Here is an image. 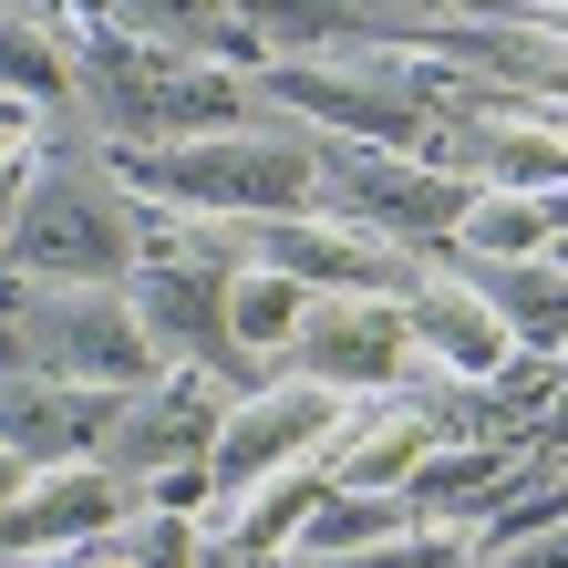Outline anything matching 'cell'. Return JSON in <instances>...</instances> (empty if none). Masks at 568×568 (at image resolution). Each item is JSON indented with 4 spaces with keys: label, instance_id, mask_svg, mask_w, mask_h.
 <instances>
[{
    "label": "cell",
    "instance_id": "1",
    "mask_svg": "<svg viewBox=\"0 0 568 568\" xmlns=\"http://www.w3.org/2000/svg\"><path fill=\"white\" fill-rule=\"evenodd\" d=\"M0 270H21V280H135V186L104 165V135L83 114L42 124Z\"/></svg>",
    "mask_w": 568,
    "mask_h": 568
},
{
    "label": "cell",
    "instance_id": "2",
    "mask_svg": "<svg viewBox=\"0 0 568 568\" xmlns=\"http://www.w3.org/2000/svg\"><path fill=\"white\" fill-rule=\"evenodd\" d=\"M104 165L135 196L165 207H207V217H300L321 207V135L258 104L227 135H186V145H104Z\"/></svg>",
    "mask_w": 568,
    "mask_h": 568
},
{
    "label": "cell",
    "instance_id": "3",
    "mask_svg": "<svg viewBox=\"0 0 568 568\" xmlns=\"http://www.w3.org/2000/svg\"><path fill=\"white\" fill-rule=\"evenodd\" d=\"M248 93L311 135H362V145H404L424 155L434 104L404 73V42H342V52H270L248 73Z\"/></svg>",
    "mask_w": 568,
    "mask_h": 568
},
{
    "label": "cell",
    "instance_id": "4",
    "mask_svg": "<svg viewBox=\"0 0 568 568\" xmlns=\"http://www.w3.org/2000/svg\"><path fill=\"white\" fill-rule=\"evenodd\" d=\"M11 342H21L31 373L104 383V393H135V383L165 373L135 300H124V280H21L11 270Z\"/></svg>",
    "mask_w": 568,
    "mask_h": 568
},
{
    "label": "cell",
    "instance_id": "5",
    "mask_svg": "<svg viewBox=\"0 0 568 568\" xmlns=\"http://www.w3.org/2000/svg\"><path fill=\"white\" fill-rule=\"evenodd\" d=\"M465 176H445V165H424L404 145H362V135H321V207L373 227V239H404V248H434L455 239L465 217Z\"/></svg>",
    "mask_w": 568,
    "mask_h": 568
},
{
    "label": "cell",
    "instance_id": "6",
    "mask_svg": "<svg viewBox=\"0 0 568 568\" xmlns=\"http://www.w3.org/2000/svg\"><path fill=\"white\" fill-rule=\"evenodd\" d=\"M362 393H331V383H300V373H270L258 393H227V424H217V445H207V476L217 496H248V486H270L290 476V465H311L342 445V424H352ZM207 496V507H217Z\"/></svg>",
    "mask_w": 568,
    "mask_h": 568
},
{
    "label": "cell",
    "instance_id": "7",
    "mask_svg": "<svg viewBox=\"0 0 568 568\" xmlns=\"http://www.w3.org/2000/svg\"><path fill=\"white\" fill-rule=\"evenodd\" d=\"M414 362L424 352H414V321H404V300H393V290H321L311 321L290 331L280 373L331 383V393H404Z\"/></svg>",
    "mask_w": 568,
    "mask_h": 568
},
{
    "label": "cell",
    "instance_id": "8",
    "mask_svg": "<svg viewBox=\"0 0 568 568\" xmlns=\"http://www.w3.org/2000/svg\"><path fill=\"white\" fill-rule=\"evenodd\" d=\"M227 280L239 270H207V258H135L124 300H135L155 362H196V373H217L227 393H258L270 362H248L239 331H227Z\"/></svg>",
    "mask_w": 568,
    "mask_h": 568
},
{
    "label": "cell",
    "instance_id": "9",
    "mask_svg": "<svg viewBox=\"0 0 568 568\" xmlns=\"http://www.w3.org/2000/svg\"><path fill=\"white\" fill-rule=\"evenodd\" d=\"M217 424H227V383L196 373V362H165L155 383H135L114 404L104 465H114V476H135V496H145V476H165V465H207Z\"/></svg>",
    "mask_w": 568,
    "mask_h": 568
},
{
    "label": "cell",
    "instance_id": "10",
    "mask_svg": "<svg viewBox=\"0 0 568 568\" xmlns=\"http://www.w3.org/2000/svg\"><path fill=\"white\" fill-rule=\"evenodd\" d=\"M135 517H145V496H135V476H114L104 455L31 465V486L0 507V558H52V548L114 538V527H135Z\"/></svg>",
    "mask_w": 568,
    "mask_h": 568
},
{
    "label": "cell",
    "instance_id": "11",
    "mask_svg": "<svg viewBox=\"0 0 568 568\" xmlns=\"http://www.w3.org/2000/svg\"><path fill=\"white\" fill-rule=\"evenodd\" d=\"M393 300H404V321H414V352L434 362V373H465V383H486L496 362L517 352V331L486 311V290L465 280L445 248H424V258H414V280L393 290Z\"/></svg>",
    "mask_w": 568,
    "mask_h": 568
},
{
    "label": "cell",
    "instance_id": "12",
    "mask_svg": "<svg viewBox=\"0 0 568 568\" xmlns=\"http://www.w3.org/2000/svg\"><path fill=\"white\" fill-rule=\"evenodd\" d=\"M124 393L104 383H62V373H31V362H0V445L31 455V465H73V455H104Z\"/></svg>",
    "mask_w": 568,
    "mask_h": 568
},
{
    "label": "cell",
    "instance_id": "13",
    "mask_svg": "<svg viewBox=\"0 0 568 568\" xmlns=\"http://www.w3.org/2000/svg\"><path fill=\"white\" fill-rule=\"evenodd\" d=\"M527 455H538L527 434H445V445L404 476V517L414 527H465V538H476V517L507 496V476Z\"/></svg>",
    "mask_w": 568,
    "mask_h": 568
},
{
    "label": "cell",
    "instance_id": "14",
    "mask_svg": "<svg viewBox=\"0 0 568 568\" xmlns=\"http://www.w3.org/2000/svg\"><path fill=\"white\" fill-rule=\"evenodd\" d=\"M124 42H145V52H176V62H227V73H258L270 62V42L227 11V0H93Z\"/></svg>",
    "mask_w": 568,
    "mask_h": 568
},
{
    "label": "cell",
    "instance_id": "15",
    "mask_svg": "<svg viewBox=\"0 0 568 568\" xmlns=\"http://www.w3.org/2000/svg\"><path fill=\"white\" fill-rule=\"evenodd\" d=\"M434 248H445V239H434ZM455 270L486 290V311L517 331V352H568V270H558L548 248L538 258H455Z\"/></svg>",
    "mask_w": 568,
    "mask_h": 568
},
{
    "label": "cell",
    "instance_id": "16",
    "mask_svg": "<svg viewBox=\"0 0 568 568\" xmlns=\"http://www.w3.org/2000/svg\"><path fill=\"white\" fill-rule=\"evenodd\" d=\"M0 93L31 114H73V31L52 11H0Z\"/></svg>",
    "mask_w": 568,
    "mask_h": 568
},
{
    "label": "cell",
    "instance_id": "17",
    "mask_svg": "<svg viewBox=\"0 0 568 568\" xmlns=\"http://www.w3.org/2000/svg\"><path fill=\"white\" fill-rule=\"evenodd\" d=\"M311 300H321L311 280H290V270H270V258H248V270L227 280V331H239V352L280 373V352H290V331L311 321Z\"/></svg>",
    "mask_w": 568,
    "mask_h": 568
},
{
    "label": "cell",
    "instance_id": "18",
    "mask_svg": "<svg viewBox=\"0 0 568 568\" xmlns=\"http://www.w3.org/2000/svg\"><path fill=\"white\" fill-rule=\"evenodd\" d=\"M404 496H383V486H342L331 476L321 486V507L311 527H300V558H362V548H383V538H404Z\"/></svg>",
    "mask_w": 568,
    "mask_h": 568
},
{
    "label": "cell",
    "instance_id": "19",
    "mask_svg": "<svg viewBox=\"0 0 568 568\" xmlns=\"http://www.w3.org/2000/svg\"><path fill=\"white\" fill-rule=\"evenodd\" d=\"M548 239H558V227H548V196H527V186H476L445 248H455V258H538Z\"/></svg>",
    "mask_w": 568,
    "mask_h": 568
},
{
    "label": "cell",
    "instance_id": "20",
    "mask_svg": "<svg viewBox=\"0 0 568 568\" xmlns=\"http://www.w3.org/2000/svg\"><path fill=\"white\" fill-rule=\"evenodd\" d=\"M568 517V455H527L517 476H507V496H496V507L476 517V548L496 558V548H517V538H538V527H558Z\"/></svg>",
    "mask_w": 568,
    "mask_h": 568
},
{
    "label": "cell",
    "instance_id": "21",
    "mask_svg": "<svg viewBox=\"0 0 568 568\" xmlns=\"http://www.w3.org/2000/svg\"><path fill=\"white\" fill-rule=\"evenodd\" d=\"M31 568H145V558H135V527H114V538H83V548H52V558H31Z\"/></svg>",
    "mask_w": 568,
    "mask_h": 568
},
{
    "label": "cell",
    "instance_id": "22",
    "mask_svg": "<svg viewBox=\"0 0 568 568\" xmlns=\"http://www.w3.org/2000/svg\"><path fill=\"white\" fill-rule=\"evenodd\" d=\"M486 568H568V517H558V527H538V538H517V548H496Z\"/></svg>",
    "mask_w": 568,
    "mask_h": 568
},
{
    "label": "cell",
    "instance_id": "23",
    "mask_svg": "<svg viewBox=\"0 0 568 568\" xmlns=\"http://www.w3.org/2000/svg\"><path fill=\"white\" fill-rule=\"evenodd\" d=\"M21 186H31V145L0 155V248H11V217H21Z\"/></svg>",
    "mask_w": 568,
    "mask_h": 568
},
{
    "label": "cell",
    "instance_id": "24",
    "mask_svg": "<svg viewBox=\"0 0 568 568\" xmlns=\"http://www.w3.org/2000/svg\"><path fill=\"white\" fill-rule=\"evenodd\" d=\"M21 486H31V455H11V445H0V507H11Z\"/></svg>",
    "mask_w": 568,
    "mask_h": 568
},
{
    "label": "cell",
    "instance_id": "25",
    "mask_svg": "<svg viewBox=\"0 0 568 568\" xmlns=\"http://www.w3.org/2000/svg\"><path fill=\"white\" fill-rule=\"evenodd\" d=\"M0 11H21V0H0Z\"/></svg>",
    "mask_w": 568,
    "mask_h": 568
},
{
    "label": "cell",
    "instance_id": "26",
    "mask_svg": "<svg viewBox=\"0 0 568 568\" xmlns=\"http://www.w3.org/2000/svg\"><path fill=\"white\" fill-rule=\"evenodd\" d=\"M73 11H93V0H73Z\"/></svg>",
    "mask_w": 568,
    "mask_h": 568
}]
</instances>
